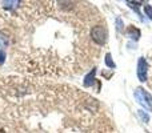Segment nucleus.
<instances>
[{
  "mask_svg": "<svg viewBox=\"0 0 152 133\" xmlns=\"http://www.w3.org/2000/svg\"><path fill=\"white\" fill-rule=\"evenodd\" d=\"M116 25H118V27H116V28H118V31L119 32H121V31H123V21H121V19L120 17H118V19H116Z\"/></svg>",
  "mask_w": 152,
  "mask_h": 133,
  "instance_id": "obj_8",
  "label": "nucleus"
},
{
  "mask_svg": "<svg viewBox=\"0 0 152 133\" xmlns=\"http://www.w3.org/2000/svg\"><path fill=\"white\" fill-rule=\"evenodd\" d=\"M137 113H139V116L143 118V121H144V123H148V121H150V116H148L147 113H144L143 110H137Z\"/></svg>",
  "mask_w": 152,
  "mask_h": 133,
  "instance_id": "obj_7",
  "label": "nucleus"
},
{
  "mask_svg": "<svg viewBox=\"0 0 152 133\" xmlns=\"http://www.w3.org/2000/svg\"><path fill=\"white\" fill-rule=\"evenodd\" d=\"M105 64H107L108 68H112V69L116 67L115 63L112 61V59H111V55H110V53H107V55H105Z\"/></svg>",
  "mask_w": 152,
  "mask_h": 133,
  "instance_id": "obj_5",
  "label": "nucleus"
},
{
  "mask_svg": "<svg viewBox=\"0 0 152 133\" xmlns=\"http://www.w3.org/2000/svg\"><path fill=\"white\" fill-rule=\"evenodd\" d=\"M94 80H95V69H92L91 72L84 77V81H83L84 86H91L92 83H94Z\"/></svg>",
  "mask_w": 152,
  "mask_h": 133,
  "instance_id": "obj_4",
  "label": "nucleus"
},
{
  "mask_svg": "<svg viewBox=\"0 0 152 133\" xmlns=\"http://www.w3.org/2000/svg\"><path fill=\"white\" fill-rule=\"evenodd\" d=\"M144 12H145V15H147L148 17L152 19V5L145 4V5H144Z\"/></svg>",
  "mask_w": 152,
  "mask_h": 133,
  "instance_id": "obj_6",
  "label": "nucleus"
},
{
  "mask_svg": "<svg viewBox=\"0 0 152 133\" xmlns=\"http://www.w3.org/2000/svg\"><path fill=\"white\" fill-rule=\"evenodd\" d=\"M91 37L96 44L103 45L107 41V29L103 25H95L91 29Z\"/></svg>",
  "mask_w": 152,
  "mask_h": 133,
  "instance_id": "obj_2",
  "label": "nucleus"
},
{
  "mask_svg": "<svg viewBox=\"0 0 152 133\" xmlns=\"http://www.w3.org/2000/svg\"><path fill=\"white\" fill-rule=\"evenodd\" d=\"M4 59H5V53H4V51L0 49V64L4 63Z\"/></svg>",
  "mask_w": 152,
  "mask_h": 133,
  "instance_id": "obj_9",
  "label": "nucleus"
},
{
  "mask_svg": "<svg viewBox=\"0 0 152 133\" xmlns=\"http://www.w3.org/2000/svg\"><path fill=\"white\" fill-rule=\"evenodd\" d=\"M135 99L137 100V102H139L142 107H144L145 109L152 112V96L150 92H147L143 88H137L136 91H135Z\"/></svg>",
  "mask_w": 152,
  "mask_h": 133,
  "instance_id": "obj_1",
  "label": "nucleus"
},
{
  "mask_svg": "<svg viewBox=\"0 0 152 133\" xmlns=\"http://www.w3.org/2000/svg\"><path fill=\"white\" fill-rule=\"evenodd\" d=\"M147 70H148V64L145 61L144 57L139 59V63H137V77L142 83H144L147 80Z\"/></svg>",
  "mask_w": 152,
  "mask_h": 133,
  "instance_id": "obj_3",
  "label": "nucleus"
}]
</instances>
